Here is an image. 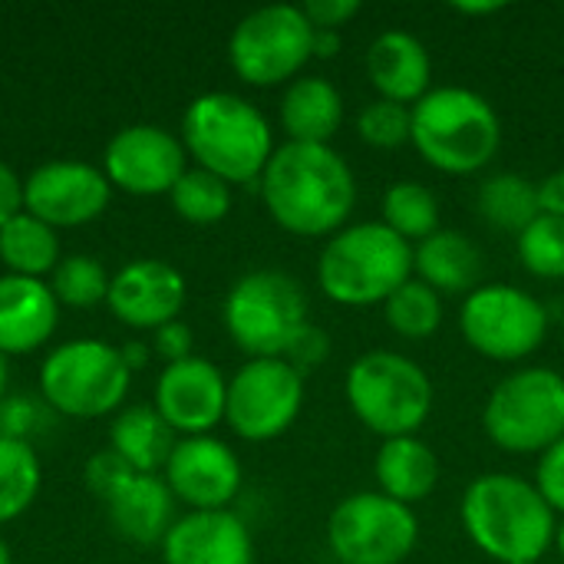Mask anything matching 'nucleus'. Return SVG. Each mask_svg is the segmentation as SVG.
<instances>
[{"label": "nucleus", "instance_id": "nucleus-1", "mask_svg": "<svg viewBox=\"0 0 564 564\" xmlns=\"http://www.w3.org/2000/svg\"><path fill=\"white\" fill-rule=\"evenodd\" d=\"M258 192L271 221L294 238L327 241L357 208V175L334 145H278Z\"/></svg>", "mask_w": 564, "mask_h": 564}, {"label": "nucleus", "instance_id": "nucleus-2", "mask_svg": "<svg viewBox=\"0 0 564 564\" xmlns=\"http://www.w3.org/2000/svg\"><path fill=\"white\" fill-rule=\"evenodd\" d=\"M459 522L469 542L496 564L542 562L558 529V516L535 482L512 473L473 479L459 502Z\"/></svg>", "mask_w": 564, "mask_h": 564}, {"label": "nucleus", "instance_id": "nucleus-3", "mask_svg": "<svg viewBox=\"0 0 564 564\" xmlns=\"http://www.w3.org/2000/svg\"><path fill=\"white\" fill-rule=\"evenodd\" d=\"M182 145L188 159L235 185H258L271 155L274 129L245 96L212 89L195 96L182 112Z\"/></svg>", "mask_w": 564, "mask_h": 564}, {"label": "nucleus", "instance_id": "nucleus-4", "mask_svg": "<svg viewBox=\"0 0 564 564\" xmlns=\"http://www.w3.org/2000/svg\"><path fill=\"white\" fill-rule=\"evenodd\" d=\"M410 145L443 175H476L502 149L496 106L469 86H433L410 106Z\"/></svg>", "mask_w": 564, "mask_h": 564}, {"label": "nucleus", "instance_id": "nucleus-5", "mask_svg": "<svg viewBox=\"0 0 564 564\" xmlns=\"http://www.w3.org/2000/svg\"><path fill=\"white\" fill-rule=\"evenodd\" d=\"M413 278V245L383 221H354L330 235L317 258V288L340 307H383Z\"/></svg>", "mask_w": 564, "mask_h": 564}, {"label": "nucleus", "instance_id": "nucleus-6", "mask_svg": "<svg viewBox=\"0 0 564 564\" xmlns=\"http://www.w3.org/2000/svg\"><path fill=\"white\" fill-rule=\"evenodd\" d=\"M344 397L367 433L397 440L420 436L433 413L436 390L413 357L397 350H367L347 367Z\"/></svg>", "mask_w": 564, "mask_h": 564}, {"label": "nucleus", "instance_id": "nucleus-7", "mask_svg": "<svg viewBox=\"0 0 564 564\" xmlns=\"http://www.w3.org/2000/svg\"><path fill=\"white\" fill-rule=\"evenodd\" d=\"M129 383L132 370L122 350L96 337L56 344L36 373L43 403L69 420H102L116 413L129 397Z\"/></svg>", "mask_w": 564, "mask_h": 564}, {"label": "nucleus", "instance_id": "nucleus-8", "mask_svg": "<svg viewBox=\"0 0 564 564\" xmlns=\"http://www.w3.org/2000/svg\"><path fill=\"white\" fill-rule=\"evenodd\" d=\"M482 430L492 446L512 456H542L564 440V373L519 367L506 373L482 406Z\"/></svg>", "mask_w": 564, "mask_h": 564}, {"label": "nucleus", "instance_id": "nucleus-9", "mask_svg": "<svg viewBox=\"0 0 564 564\" xmlns=\"http://www.w3.org/2000/svg\"><path fill=\"white\" fill-rule=\"evenodd\" d=\"M221 321L231 344L241 354H248V360L284 357L297 330L311 324L307 294L291 274L274 268H258L241 274L228 288L221 304Z\"/></svg>", "mask_w": 564, "mask_h": 564}, {"label": "nucleus", "instance_id": "nucleus-10", "mask_svg": "<svg viewBox=\"0 0 564 564\" xmlns=\"http://www.w3.org/2000/svg\"><path fill=\"white\" fill-rule=\"evenodd\" d=\"M314 59V26L297 3H268L245 13L228 36V63L248 86L271 89L304 76Z\"/></svg>", "mask_w": 564, "mask_h": 564}, {"label": "nucleus", "instance_id": "nucleus-11", "mask_svg": "<svg viewBox=\"0 0 564 564\" xmlns=\"http://www.w3.org/2000/svg\"><path fill=\"white\" fill-rule=\"evenodd\" d=\"M459 330L479 357L492 364H519L545 344L549 311L525 288L486 281L463 297Z\"/></svg>", "mask_w": 564, "mask_h": 564}, {"label": "nucleus", "instance_id": "nucleus-12", "mask_svg": "<svg viewBox=\"0 0 564 564\" xmlns=\"http://www.w3.org/2000/svg\"><path fill=\"white\" fill-rule=\"evenodd\" d=\"M416 542V512L377 489L340 499L327 516V549L340 564H403Z\"/></svg>", "mask_w": 564, "mask_h": 564}, {"label": "nucleus", "instance_id": "nucleus-13", "mask_svg": "<svg viewBox=\"0 0 564 564\" xmlns=\"http://www.w3.org/2000/svg\"><path fill=\"white\" fill-rule=\"evenodd\" d=\"M304 410V377L281 357L245 360L228 380L225 423L245 443L284 436Z\"/></svg>", "mask_w": 564, "mask_h": 564}, {"label": "nucleus", "instance_id": "nucleus-14", "mask_svg": "<svg viewBox=\"0 0 564 564\" xmlns=\"http://www.w3.org/2000/svg\"><path fill=\"white\" fill-rule=\"evenodd\" d=\"M102 175L112 188L152 198L169 195L175 182L188 172V152L182 145V135L169 132L165 126L135 122L122 126L102 152Z\"/></svg>", "mask_w": 564, "mask_h": 564}, {"label": "nucleus", "instance_id": "nucleus-15", "mask_svg": "<svg viewBox=\"0 0 564 564\" xmlns=\"http://www.w3.org/2000/svg\"><path fill=\"white\" fill-rule=\"evenodd\" d=\"M112 198V185L99 165L79 159H53L23 178V212L50 228H79L96 221Z\"/></svg>", "mask_w": 564, "mask_h": 564}, {"label": "nucleus", "instance_id": "nucleus-16", "mask_svg": "<svg viewBox=\"0 0 564 564\" xmlns=\"http://www.w3.org/2000/svg\"><path fill=\"white\" fill-rule=\"evenodd\" d=\"M165 486L175 502H185L188 512H218L231 509L241 492V459L218 436H185L175 443L165 469Z\"/></svg>", "mask_w": 564, "mask_h": 564}, {"label": "nucleus", "instance_id": "nucleus-17", "mask_svg": "<svg viewBox=\"0 0 564 564\" xmlns=\"http://www.w3.org/2000/svg\"><path fill=\"white\" fill-rule=\"evenodd\" d=\"M225 403H228V380L205 357L165 364L155 380L152 406L178 440L212 436V430L225 423Z\"/></svg>", "mask_w": 564, "mask_h": 564}, {"label": "nucleus", "instance_id": "nucleus-18", "mask_svg": "<svg viewBox=\"0 0 564 564\" xmlns=\"http://www.w3.org/2000/svg\"><path fill=\"white\" fill-rule=\"evenodd\" d=\"M185 301L188 284L175 264L162 258H135L112 274L106 307L119 324L155 334L159 327L178 321Z\"/></svg>", "mask_w": 564, "mask_h": 564}, {"label": "nucleus", "instance_id": "nucleus-19", "mask_svg": "<svg viewBox=\"0 0 564 564\" xmlns=\"http://www.w3.org/2000/svg\"><path fill=\"white\" fill-rule=\"evenodd\" d=\"M165 564H254V539L231 509L188 512L162 539Z\"/></svg>", "mask_w": 564, "mask_h": 564}, {"label": "nucleus", "instance_id": "nucleus-20", "mask_svg": "<svg viewBox=\"0 0 564 564\" xmlns=\"http://www.w3.org/2000/svg\"><path fill=\"white\" fill-rule=\"evenodd\" d=\"M367 79L380 99L416 106L433 89V56L406 30H383L367 46Z\"/></svg>", "mask_w": 564, "mask_h": 564}, {"label": "nucleus", "instance_id": "nucleus-21", "mask_svg": "<svg viewBox=\"0 0 564 564\" xmlns=\"http://www.w3.org/2000/svg\"><path fill=\"white\" fill-rule=\"evenodd\" d=\"M59 324V304L46 281L0 274V354L23 357L50 344Z\"/></svg>", "mask_w": 564, "mask_h": 564}, {"label": "nucleus", "instance_id": "nucleus-22", "mask_svg": "<svg viewBox=\"0 0 564 564\" xmlns=\"http://www.w3.org/2000/svg\"><path fill=\"white\" fill-rule=\"evenodd\" d=\"M486 258L479 245L456 228H440L426 241L413 245V278L430 284L440 297H466L482 281Z\"/></svg>", "mask_w": 564, "mask_h": 564}, {"label": "nucleus", "instance_id": "nucleus-23", "mask_svg": "<svg viewBox=\"0 0 564 564\" xmlns=\"http://www.w3.org/2000/svg\"><path fill=\"white\" fill-rule=\"evenodd\" d=\"M278 122H281L288 142L330 145V139L344 126V96L327 76L304 73L284 86V96L278 106Z\"/></svg>", "mask_w": 564, "mask_h": 564}, {"label": "nucleus", "instance_id": "nucleus-24", "mask_svg": "<svg viewBox=\"0 0 564 564\" xmlns=\"http://www.w3.org/2000/svg\"><path fill=\"white\" fill-rule=\"evenodd\" d=\"M106 506L109 525L132 545H162L175 522V496L159 476H132Z\"/></svg>", "mask_w": 564, "mask_h": 564}, {"label": "nucleus", "instance_id": "nucleus-25", "mask_svg": "<svg viewBox=\"0 0 564 564\" xmlns=\"http://www.w3.org/2000/svg\"><path fill=\"white\" fill-rule=\"evenodd\" d=\"M373 479H377V492L413 509L416 502H423L436 492L440 459H436L433 446L420 436L383 440L373 456Z\"/></svg>", "mask_w": 564, "mask_h": 564}, {"label": "nucleus", "instance_id": "nucleus-26", "mask_svg": "<svg viewBox=\"0 0 564 564\" xmlns=\"http://www.w3.org/2000/svg\"><path fill=\"white\" fill-rule=\"evenodd\" d=\"M175 443L178 436L155 413V406H126L109 426V449L119 453L139 476H155L165 469Z\"/></svg>", "mask_w": 564, "mask_h": 564}, {"label": "nucleus", "instance_id": "nucleus-27", "mask_svg": "<svg viewBox=\"0 0 564 564\" xmlns=\"http://www.w3.org/2000/svg\"><path fill=\"white\" fill-rule=\"evenodd\" d=\"M476 212L496 231L522 235L542 212H539V182L522 172H496L486 175L476 188Z\"/></svg>", "mask_w": 564, "mask_h": 564}, {"label": "nucleus", "instance_id": "nucleus-28", "mask_svg": "<svg viewBox=\"0 0 564 564\" xmlns=\"http://www.w3.org/2000/svg\"><path fill=\"white\" fill-rule=\"evenodd\" d=\"M59 258L63 254H59L56 228L33 218L30 212L13 215L0 228V264L7 268V274L43 281L46 274H53Z\"/></svg>", "mask_w": 564, "mask_h": 564}, {"label": "nucleus", "instance_id": "nucleus-29", "mask_svg": "<svg viewBox=\"0 0 564 564\" xmlns=\"http://www.w3.org/2000/svg\"><path fill=\"white\" fill-rule=\"evenodd\" d=\"M397 238L420 245L430 235H436L440 225V198L430 185L423 182H393L383 192V218H380Z\"/></svg>", "mask_w": 564, "mask_h": 564}, {"label": "nucleus", "instance_id": "nucleus-30", "mask_svg": "<svg viewBox=\"0 0 564 564\" xmlns=\"http://www.w3.org/2000/svg\"><path fill=\"white\" fill-rule=\"evenodd\" d=\"M43 469L30 443L0 436V525L20 519L40 496Z\"/></svg>", "mask_w": 564, "mask_h": 564}, {"label": "nucleus", "instance_id": "nucleus-31", "mask_svg": "<svg viewBox=\"0 0 564 564\" xmlns=\"http://www.w3.org/2000/svg\"><path fill=\"white\" fill-rule=\"evenodd\" d=\"M169 202H172V212L188 225H218L228 218L235 205V192L225 178L198 165H188V172L169 192Z\"/></svg>", "mask_w": 564, "mask_h": 564}, {"label": "nucleus", "instance_id": "nucleus-32", "mask_svg": "<svg viewBox=\"0 0 564 564\" xmlns=\"http://www.w3.org/2000/svg\"><path fill=\"white\" fill-rule=\"evenodd\" d=\"M383 317L397 337L430 340L443 327V297L420 278H410L383 301Z\"/></svg>", "mask_w": 564, "mask_h": 564}, {"label": "nucleus", "instance_id": "nucleus-33", "mask_svg": "<svg viewBox=\"0 0 564 564\" xmlns=\"http://www.w3.org/2000/svg\"><path fill=\"white\" fill-rule=\"evenodd\" d=\"M109 281H112V274L102 268L99 258H93V254H66L53 268L46 284H50L59 307L89 311L96 304H106Z\"/></svg>", "mask_w": 564, "mask_h": 564}, {"label": "nucleus", "instance_id": "nucleus-34", "mask_svg": "<svg viewBox=\"0 0 564 564\" xmlns=\"http://www.w3.org/2000/svg\"><path fill=\"white\" fill-rule=\"evenodd\" d=\"M516 254L522 268L539 281L564 278V218L539 215L522 235H516Z\"/></svg>", "mask_w": 564, "mask_h": 564}, {"label": "nucleus", "instance_id": "nucleus-35", "mask_svg": "<svg viewBox=\"0 0 564 564\" xmlns=\"http://www.w3.org/2000/svg\"><path fill=\"white\" fill-rule=\"evenodd\" d=\"M410 129H413L410 106H400V102H390L380 96L370 99L357 112V135L370 149H383V152L403 149V145H410Z\"/></svg>", "mask_w": 564, "mask_h": 564}, {"label": "nucleus", "instance_id": "nucleus-36", "mask_svg": "<svg viewBox=\"0 0 564 564\" xmlns=\"http://www.w3.org/2000/svg\"><path fill=\"white\" fill-rule=\"evenodd\" d=\"M135 473H132V466L119 456V453H112V449H99V453H93L89 456V463H86V469H83V479H86V489L99 499V502H109L129 479H132Z\"/></svg>", "mask_w": 564, "mask_h": 564}, {"label": "nucleus", "instance_id": "nucleus-37", "mask_svg": "<svg viewBox=\"0 0 564 564\" xmlns=\"http://www.w3.org/2000/svg\"><path fill=\"white\" fill-rule=\"evenodd\" d=\"M327 357H330V337H327L317 324H304V327L297 330V337L288 344V350H284L281 360H288L301 377H307V373H314Z\"/></svg>", "mask_w": 564, "mask_h": 564}, {"label": "nucleus", "instance_id": "nucleus-38", "mask_svg": "<svg viewBox=\"0 0 564 564\" xmlns=\"http://www.w3.org/2000/svg\"><path fill=\"white\" fill-rule=\"evenodd\" d=\"M532 482L542 492V499L552 506V512L564 516V440L539 456V469Z\"/></svg>", "mask_w": 564, "mask_h": 564}, {"label": "nucleus", "instance_id": "nucleus-39", "mask_svg": "<svg viewBox=\"0 0 564 564\" xmlns=\"http://www.w3.org/2000/svg\"><path fill=\"white\" fill-rule=\"evenodd\" d=\"M195 347V337H192V327L185 321H172L165 327H159L152 334V350L165 360V364H178V360H188L195 357L192 354Z\"/></svg>", "mask_w": 564, "mask_h": 564}, {"label": "nucleus", "instance_id": "nucleus-40", "mask_svg": "<svg viewBox=\"0 0 564 564\" xmlns=\"http://www.w3.org/2000/svg\"><path fill=\"white\" fill-rule=\"evenodd\" d=\"M314 30H340L347 20L360 13L357 0H307L301 3Z\"/></svg>", "mask_w": 564, "mask_h": 564}, {"label": "nucleus", "instance_id": "nucleus-41", "mask_svg": "<svg viewBox=\"0 0 564 564\" xmlns=\"http://www.w3.org/2000/svg\"><path fill=\"white\" fill-rule=\"evenodd\" d=\"M36 423V413H33V403L23 400V397H7L0 403V436H10V440H23L26 443V433L33 430Z\"/></svg>", "mask_w": 564, "mask_h": 564}, {"label": "nucleus", "instance_id": "nucleus-42", "mask_svg": "<svg viewBox=\"0 0 564 564\" xmlns=\"http://www.w3.org/2000/svg\"><path fill=\"white\" fill-rule=\"evenodd\" d=\"M23 212V178L0 159V228Z\"/></svg>", "mask_w": 564, "mask_h": 564}, {"label": "nucleus", "instance_id": "nucleus-43", "mask_svg": "<svg viewBox=\"0 0 564 564\" xmlns=\"http://www.w3.org/2000/svg\"><path fill=\"white\" fill-rule=\"evenodd\" d=\"M539 212L552 218H564V169L539 178Z\"/></svg>", "mask_w": 564, "mask_h": 564}, {"label": "nucleus", "instance_id": "nucleus-44", "mask_svg": "<svg viewBox=\"0 0 564 564\" xmlns=\"http://www.w3.org/2000/svg\"><path fill=\"white\" fill-rule=\"evenodd\" d=\"M344 50L340 30H314V59H334Z\"/></svg>", "mask_w": 564, "mask_h": 564}, {"label": "nucleus", "instance_id": "nucleus-45", "mask_svg": "<svg viewBox=\"0 0 564 564\" xmlns=\"http://www.w3.org/2000/svg\"><path fill=\"white\" fill-rule=\"evenodd\" d=\"M502 10H506V3H499V0H479V3L459 0V3H453V13H459V17H492Z\"/></svg>", "mask_w": 564, "mask_h": 564}, {"label": "nucleus", "instance_id": "nucleus-46", "mask_svg": "<svg viewBox=\"0 0 564 564\" xmlns=\"http://www.w3.org/2000/svg\"><path fill=\"white\" fill-rule=\"evenodd\" d=\"M122 350V360H126V367L135 373V370H142L145 364H149V344H139V340H132V344H126V347H119Z\"/></svg>", "mask_w": 564, "mask_h": 564}, {"label": "nucleus", "instance_id": "nucleus-47", "mask_svg": "<svg viewBox=\"0 0 564 564\" xmlns=\"http://www.w3.org/2000/svg\"><path fill=\"white\" fill-rule=\"evenodd\" d=\"M7 383H10V367H7V357L0 354V403L7 400Z\"/></svg>", "mask_w": 564, "mask_h": 564}, {"label": "nucleus", "instance_id": "nucleus-48", "mask_svg": "<svg viewBox=\"0 0 564 564\" xmlns=\"http://www.w3.org/2000/svg\"><path fill=\"white\" fill-rule=\"evenodd\" d=\"M555 549H558V555L564 558V516L562 522H558V529H555Z\"/></svg>", "mask_w": 564, "mask_h": 564}, {"label": "nucleus", "instance_id": "nucleus-49", "mask_svg": "<svg viewBox=\"0 0 564 564\" xmlns=\"http://www.w3.org/2000/svg\"><path fill=\"white\" fill-rule=\"evenodd\" d=\"M0 564H13L10 545H7V539H3V535H0Z\"/></svg>", "mask_w": 564, "mask_h": 564}, {"label": "nucleus", "instance_id": "nucleus-50", "mask_svg": "<svg viewBox=\"0 0 564 564\" xmlns=\"http://www.w3.org/2000/svg\"><path fill=\"white\" fill-rule=\"evenodd\" d=\"M525 564H542V562H525Z\"/></svg>", "mask_w": 564, "mask_h": 564}]
</instances>
